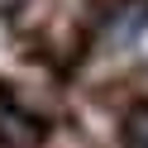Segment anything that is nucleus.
<instances>
[{
  "mask_svg": "<svg viewBox=\"0 0 148 148\" xmlns=\"http://www.w3.org/2000/svg\"><path fill=\"white\" fill-rule=\"evenodd\" d=\"M38 138H43V119H34L29 110L14 105V96L0 91V143L24 148V143H38Z\"/></svg>",
  "mask_w": 148,
  "mask_h": 148,
  "instance_id": "1",
  "label": "nucleus"
},
{
  "mask_svg": "<svg viewBox=\"0 0 148 148\" xmlns=\"http://www.w3.org/2000/svg\"><path fill=\"white\" fill-rule=\"evenodd\" d=\"M124 148H148V105H134L124 115V129H119Z\"/></svg>",
  "mask_w": 148,
  "mask_h": 148,
  "instance_id": "2",
  "label": "nucleus"
}]
</instances>
